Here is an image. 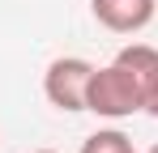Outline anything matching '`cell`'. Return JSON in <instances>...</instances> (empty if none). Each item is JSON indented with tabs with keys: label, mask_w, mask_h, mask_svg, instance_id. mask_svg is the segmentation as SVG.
<instances>
[{
	"label": "cell",
	"mask_w": 158,
	"mask_h": 153,
	"mask_svg": "<svg viewBox=\"0 0 158 153\" xmlns=\"http://www.w3.org/2000/svg\"><path fill=\"white\" fill-rule=\"evenodd\" d=\"M85 111H94L103 119H128L132 111H145V89H141V81L120 60H111V64H103V68L90 73Z\"/></svg>",
	"instance_id": "6da1fadb"
},
{
	"label": "cell",
	"mask_w": 158,
	"mask_h": 153,
	"mask_svg": "<svg viewBox=\"0 0 158 153\" xmlns=\"http://www.w3.org/2000/svg\"><path fill=\"white\" fill-rule=\"evenodd\" d=\"M90 73H94V64L90 60H81V55H60L47 64V73H43V94L52 102L56 111H85V89H90Z\"/></svg>",
	"instance_id": "7a4b0ae2"
},
{
	"label": "cell",
	"mask_w": 158,
	"mask_h": 153,
	"mask_svg": "<svg viewBox=\"0 0 158 153\" xmlns=\"http://www.w3.org/2000/svg\"><path fill=\"white\" fill-rule=\"evenodd\" d=\"M90 13L111 34H137L154 22L158 0H90Z\"/></svg>",
	"instance_id": "3957f363"
},
{
	"label": "cell",
	"mask_w": 158,
	"mask_h": 153,
	"mask_svg": "<svg viewBox=\"0 0 158 153\" xmlns=\"http://www.w3.org/2000/svg\"><path fill=\"white\" fill-rule=\"evenodd\" d=\"M81 153H137V149L120 128H98V132H90L81 140Z\"/></svg>",
	"instance_id": "277c9868"
},
{
	"label": "cell",
	"mask_w": 158,
	"mask_h": 153,
	"mask_svg": "<svg viewBox=\"0 0 158 153\" xmlns=\"http://www.w3.org/2000/svg\"><path fill=\"white\" fill-rule=\"evenodd\" d=\"M145 111L158 119V76H154V85H150V94H145Z\"/></svg>",
	"instance_id": "5b68a950"
},
{
	"label": "cell",
	"mask_w": 158,
	"mask_h": 153,
	"mask_svg": "<svg viewBox=\"0 0 158 153\" xmlns=\"http://www.w3.org/2000/svg\"><path fill=\"white\" fill-rule=\"evenodd\" d=\"M34 153H56V149H34Z\"/></svg>",
	"instance_id": "8992f818"
},
{
	"label": "cell",
	"mask_w": 158,
	"mask_h": 153,
	"mask_svg": "<svg viewBox=\"0 0 158 153\" xmlns=\"http://www.w3.org/2000/svg\"><path fill=\"white\" fill-rule=\"evenodd\" d=\"M150 153H158V145H154V149H150Z\"/></svg>",
	"instance_id": "52a82bcc"
}]
</instances>
